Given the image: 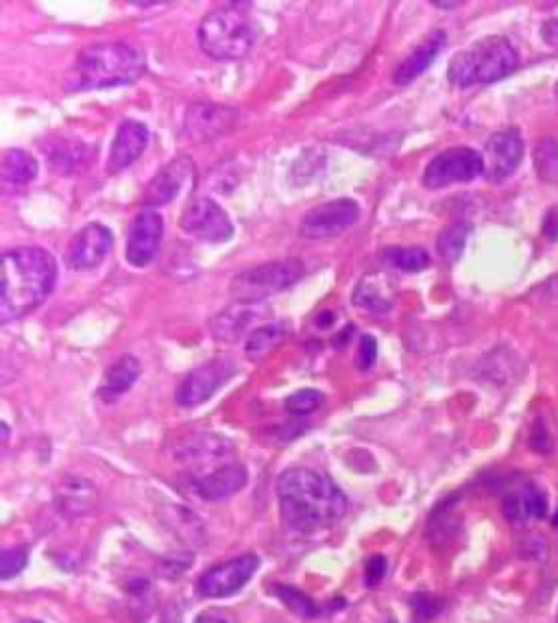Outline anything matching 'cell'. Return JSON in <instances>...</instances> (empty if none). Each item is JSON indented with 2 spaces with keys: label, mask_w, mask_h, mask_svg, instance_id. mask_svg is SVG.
Masks as SVG:
<instances>
[{
  "label": "cell",
  "mask_w": 558,
  "mask_h": 623,
  "mask_svg": "<svg viewBox=\"0 0 558 623\" xmlns=\"http://www.w3.org/2000/svg\"><path fill=\"white\" fill-rule=\"evenodd\" d=\"M229 451H232V445L223 436L194 434L177 447V458L186 464H205L223 460Z\"/></svg>",
  "instance_id": "obj_22"
},
{
  "label": "cell",
  "mask_w": 558,
  "mask_h": 623,
  "mask_svg": "<svg viewBox=\"0 0 558 623\" xmlns=\"http://www.w3.org/2000/svg\"><path fill=\"white\" fill-rule=\"evenodd\" d=\"M360 207L354 199H334L312 207L301 218L299 234L308 240H323L343 234L345 229L356 225Z\"/></svg>",
  "instance_id": "obj_10"
},
{
  "label": "cell",
  "mask_w": 558,
  "mask_h": 623,
  "mask_svg": "<svg viewBox=\"0 0 558 623\" xmlns=\"http://www.w3.org/2000/svg\"><path fill=\"white\" fill-rule=\"evenodd\" d=\"M140 360L136 356H120L103 375V384L99 388V397L105 403H114L125 393H129V388L138 382L140 377Z\"/></svg>",
  "instance_id": "obj_21"
},
{
  "label": "cell",
  "mask_w": 558,
  "mask_h": 623,
  "mask_svg": "<svg viewBox=\"0 0 558 623\" xmlns=\"http://www.w3.org/2000/svg\"><path fill=\"white\" fill-rule=\"evenodd\" d=\"M517 66L519 55L515 46L502 35H489V38L473 42L450 61L447 79L456 88H471V85L495 83L513 75Z\"/></svg>",
  "instance_id": "obj_4"
},
{
  "label": "cell",
  "mask_w": 558,
  "mask_h": 623,
  "mask_svg": "<svg viewBox=\"0 0 558 623\" xmlns=\"http://www.w3.org/2000/svg\"><path fill=\"white\" fill-rule=\"evenodd\" d=\"M194 173V164L190 157L179 155L175 160L168 162L160 173H157L151 181L147 190H144V205L149 207H162L171 203L177 194L184 188V183L190 179V175Z\"/></svg>",
  "instance_id": "obj_18"
},
{
  "label": "cell",
  "mask_w": 558,
  "mask_h": 623,
  "mask_svg": "<svg viewBox=\"0 0 558 623\" xmlns=\"http://www.w3.org/2000/svg\"><path fill=\"white\" fill-rule=\"evenodd\" d=\"M194 623H236V619L229 615L227 610L212 608V610H203V613H199Z\"/></svg>",
  "instance_id": "obj_37"
},
{
  "label": "cell",
  "mask_w": 558,
  "mask_h": 623,
  "mask_svg": "<svg viewBox=\"0 0 558 623\" xmlns=\"http://www.w3.org/2000/svg\"><path fill=\"white\" fill-rule=\"evenodd\" d=\"M27 558L29 556L22 547L7 549V552H3V556H0V578L11 580L14 576H18V573L27 567Z\"/></svg>",
  "instance_id": "obj_33"
},
{
  "label": "cell",
  "mask_w": 558,
  "mask_h": 623,
  "mask_svg": "<svg viewBox=\"0 0 558 623\" xmlns=\"http://www.w3.org/2000/svg\"><path fill=\"white\" fill-rule=\"evenodd\" d=\"M279 515L293 532H317L345 517L349 502L325 473L293 467L277 480Z\"/></svg>",
  "instance_id": "obj_1"
},
{
  "label": "cell",
  "mask_w": 558,
  "mask_h": 623,
  "mask_svg": "<svg viewBox=\"0 0 558 623\" xmlns=\"http://www.w3.org/2000/svg\"><path fill=\"white\" fill-rule=\"evenodd\" d=\"M96 488L81 478H66L59 486L57 493V504L59 510L64 512L66 517L75 519L81 515H88V512L96 506Z\"/></svg>",
  "instance_id": "obj_23"
},
{
  "label": "cell",
  "mask_w": 558,
  "mask_h": 623,
  "mask_svg": "<svg viewBox=\"0 0 558 623\" xmlns=\"http://www.w3.org/2000/svg\"><path fill=\"white\" fill-rule=\"evenodd\" d=\"M179 227L188 236L203 242H227L234 236L232 218L221 205L208 197H199L186 205V210L179 216Z\"/></svg>",
  "instance_id": "obj_9"
},
{
  "label": "cell",
  "mask_w": 558,
  "mask_h": 623,
  "mask_svg": "<svg viewBox=\"0 0 558 623\" xmlns=\"http://www.w3.org/2000/svg\"><path fill=\"white\" fill-rule=\"evenodd\" d=\"M147 144H149V127L144 125V122L133 118L120 122L114 142L109 146L107 173L116 175L120 170L129 168L144 153Z\"/></svg>",
  "instance_id": "obj_16"
},
{
  "label": "cell",
  "mask_w": 558,
  "mask_h": 623,
  "mask_svg": "<svg viewBox=\"0 0 558 623\" xmlns=\"http://www.w3.org/2000/svg\"><path fill=\"white\" fill-rule=\"evenodd\" d=\"M388 571V563L384 556H373L367 560V567H365V582L367 586H378Z\"/></svg>",
  "instance_id": "obj_36"
},
{
  "label": "cell",
  "mask_w": 558,
  "mask_h": 623,
  "mask_svg": "<svg viewBox=\"0 0 558 623\" xmlns=\"http://www.w3.org/2000/svg\"><path fill=\"white\" fill-rule=\"evenodd\" d=\"M537 175L548 181L558 183V144L554 140H543L535 149Z\"/></svg>",
  "instance_id": "obj_29"
},
{
  "label": "cell",
  "mask_w": 558,
  "mask_h": 623,
  "mask_svg": "<svg viewBox=\"0 0 558 623\" xmlns=\"http://www.w3.org/2000/svg\"><path fill=\"white\" fill-rule=\"evenodd\" d=\"M541 38H543L545 44H550V46H556V48H558V18H552V20H545V22H543Z\"/></svg>",
  "instance_id": "obj_38"
},
{
  "label": "cell",
  "mask_w": 558,
  "mask_h": 623,
  "mask_svg": "<svg viewBox=\"0 0 558 623\" xmlns=\"http://www.w3.org/2000/svg\"><path fill=\"white\" fill-rule=\"evenodd\" d=\"M238 366L232 358H214L197 366L192 373L184 377V382L177 388V403L181 408H197L201 403L212 399L232 377L236 375Z\"/></svg>",
  "instance_id": "obj_8"
},
{
  "label": "cell",
  "mask_w": 558,
  "mask_h": 623,
  "mask_svg": "<svg viewBox=\"0 0 558 623\" xmlns=\"http://www.w3.org/2000/svg\"><path fill=\"white\" fill-rule=\"evenodd\" d=\"M0 177H3L5 188H11V190L27 188L29 183L38 177V162H35V157L27 151L11 149L3 157Z\"/></svg>",
  "instance_id": "obj_24"
},
{
  "label": "cell",
  "mask_w": 558,
  "mask_h": 623,
  "mask_svg": "<svg viewBox=\"0 0 558 623\" xmlns=\"http://www.w3.org/2000/svg\"><path fill=\"white\" fill-rule=\"evenodd\" d=\"M236 9L238 5L214 9L199 22V48L216 61L242 59L256 44V24L251 22L245 11Z\"/></svg>",
  "instance_id": "obj_5"
},
{
  "label": "cell",
  "mask_w": 558,
  "mask_h": 623,
  "mask_svg": "<svg viewBox=\"0 0 558 623\" xmlns=\"http://www.w3.org/2000/svg\"><path fill=\"white\" fill-rule=\"evenodd\" d=\"M556 623H558V613H556Z\"/></svg>",
  "instance_id": "obj_42"
},
{
  "label": "cell",
  "mask_w": 558,
  "mask_h": 623,
  "mask_svg": "<svg viewBox=\"0 0 558 623\" xmlns=\"http://www.w3.org/2000/svg\"><path fill=\"white\" fill-rule=\"evenodd\" d=\"M253 316H256V312H253L251 305L238 303L236 308H227L218 316H214L212 323H210V329H212V334L216 340L232 342L247 332L251 321H253Z\"/></svg>",
  "instance_id": "obj_25"
},
{
  "label": "cell",
  "mask_w": 558,
  "mask_h": 623,
  "mask_svg": "<svg viewBox=\"0 0 558 623\" xmlns=\"http://www.w3.org/2000/svg\"><path fill=\"white\" fill-rule=\"evenodd\" d=\"M484 177L489 181H504L511 177L524 160V140L517 129L497 131L484 146Z\"/></svg>",
  "instance_id": "obj_14"
},
{
  "label": "cell",
  "mask_w": 558,
  "mask_h": 623,
  "mask_svg": "<svg viewBox=\"0 0 558 623\" xmlns=\"http://www.w3.org/2000/svg\"><path fill=\"white\" fill-rule=\"evenodd\" d=\"M375 360H378V342H375L373 336H362L356 351V369L369 371L373 369Z\"/></svg>",
  "instance_id": "obj_34"
},
{
  "label": "cell",
  "mask_w": 558,
  "mask_h": 623,
  "mask_svg": "<svg viewBox=\"0 0 558 623\" xmlns=\"http://www.w3.org/2000/svg\"><path fill=\"white\" fill-rule=\"evenodd\" d=\"M484 175V160L478 151L469 146H454L439 153L423 173V186L428 190H441L454 183H467Z\"/></svg>",
  "instance_id": "obj_7"
},
{
  "label": "cell",
  "mask_w": 558,
  "mask_h": 623,
  "mask_svg": "<svg viewBox=\"0 0 558 623\" xmlns=\"http://www.w3.org/2000/svg\"><path fill=\"white\" fill-rule=\"evenodd\" d=\"M247 480L249 473L245 464L227 462L210 473L197 475L192 480V488L205 502H221V499H227L242 491L247 486Z\"/></svg>",
  "instance_id": "obj_17"
},
{
  "label": "cell",
  "mask_w": 558,
  "mask_h": 623,
  "mask_svg": "<svg viewBox=\"0 0 558 623\" xmlns=\"http://www.w3.org/2000/svg\"><path fill=\"white\" fill-rule=\"evenodd\" d=\"M238 112L232 107L214 103H194L184 118V136L190 142H210L232 131Z\"/></svg>",
  "instance_id": "obj_12"
},
{
  "label": "cell",
  "mask_w": 558,
  "mask_h": 623,
  "mask_svg": "<svg viewBox=\"0 0 558 623\" xmlns=\"http://www.w3.org/2000/svg\"><path fill=\"white\" fill-rule=\"evenodd\" d=\"M354 305L362 312H369V314H386L388 310H391V303L380 295L378 288L365 286V284L358 286V290L354 292Z\"/></svg>",
  "instance_id": "obj_32"
},
{
  "label": "cell",
  "mask_w": 558,
  "mask_h": 623,
  "mask_svg": "<svg viewBox=\"0 0 558 623\" xmlns=\"http://www.w3.org/2000/svg\"><path fill=\"white\" fill-rule=\"evenodd\" d=\"M447 44V35L445 31H432L426 40H423L415 51H412L402 64H399V68L395 70L393 75V81L395 85H408L415 81L417 77H421L423 72H426L432 61L441 55L443 46Z\"/></svg>",
  "instance_id": "obj_19"
},
{
  "label": "cell",
  "mask_w": 558,
  "mask_h": 623,
  "mask_svg": "<svg viewBox=\"0 0 558 623\" xmlns=\"http://www.w3.org/2000/svg\"><path fill=\"white\" fill-rule=\"evenodd\" d=\"M412 608H415V613L421 619H428V617L439 615V610L443 608V602L436 600V597H432L428 593H421V595L412 597Z\"/></svg>",
  "instance_id": "obj_35"
},
{
  "label": "cell",
  "mask_w": 558,
  "mask_h": 623,
  "mask_svg": "<svg viewBox=\"0 0 558 623\" xmlns=\"http://www.w3.org/2000/svg\"><path fill=\"white\" fill-rule=\"evenodd\" d=\"M502 512L515 525L543 519L548 515V499H545V493L539 491L537 486H521L504 497Z\"/></svg>",
  "instance_id": "obj_20"
},
{
  "label": "cell",
  "mask_w": 558,
  "mask_h": 623,
  "mask_svg": "<svg viewBox=\"0 0 558 623\" xmlns=\"http://www.w3.org/2000/svg\"><path fill=\"white\" fill-rule=\"evenodd\" d=\"M384 262L404 273H421L430 266V255L419 247H391L384 253Z\"/></svg>",
  "instance_id": "obj_27"
},
{
  "label": "cell",
  "mask_w": 558,
  "mask_h": 623,
  "mask_svg": "<svg viewBox=\"0 0 558 623\" xmlns=\"http://www.w3.org/2000/svg\"><path fill=\"white\" fill-rule=\"evenodd\" d=\"M20 623H42V621H35V619H24V621H20Z\"/></svg>",
  "instance_id": "obj_40"
},
{
  "label": "cell",
  "mask_w": 558,
  "mask_h": 623,
  "mask_svg": "<svg viewBox=\"0 0 558 623\" xmlns=\"http://www.w3.org/2000/svg\"><path fill=\"white\" fill-rule=\"evenodd\" d=\"M147 70V57L127 42H96L83 48L64 77L66 92H92L136 83Z\"/></svg>",
  "instance_id": "obj_3"
},
{
  "label": "cell",
  "mask_w": 558,
  "mask_h": 623,
  "mask_svg": "<svg viewBox=\"0 0 558 623\" xmlns=\"http://www.w3.org/2000/svg\"><path fill=\"white\" fill-rule=\"evenodd\" d=\"M554 525H556V528H558V512H556V515H554Z\"/></svg>",
  "instance_id": "obj_41"
},
{
  "label": "cell",
  "mask_w": 558,
  "mask_h": 623,
  "mask_svg": "<svg viewBox=\"0 0 558 623\" xmlns=\"http://www.w3.org/2000/svg\"><path fill=\"white\" fill-rule=\"evenodd\" d=\"M321 403H323V395L319 393V390L303 388V390H297V393L290 395L284 406L290 414H295V417H306V414H312L314 410H319Z\"/></svg>",
  "instance_id": "obj_31"
},
{
  "label": "cell",
  "mask_w": 558,
  "mask_h": 623,
  "mask_svg": "<svg viewBox=\"0 0 558 623\" xmlns=\"http://www.w3.org/2000/svg\"><path fill=\"white\" fill-rule=\"evenodd\" d=\"M0 321L9 323L38 310L57 284V262L40 247H18L3 255Z\"/></svg>",
  "instance_id": "obj_2"
},
{
  "label": "cell",
  "mask_w": 558,
  "mask_h": 623,
  "mask_svg": "<svg viewBox=\"0 0 558 623\" xmlns=\"http://www.w3.org/2000/svg\"><path fill=\"white\" fill-rule=\"evenodd\" d=\"M275 593H277V600H282L295 615L306 617V619H314L319 615V608L314 606L310 597L293 589V586H275Z\"/></svg>",
  "instance_id": "obj_30"
},
{
  "label": "cell",
  "mask_w": 558,
  "mask_h": 623,
  "mask_svg": "<svg viewBox=\"0 0 558 623\" xmlns=\"http://www.w3.org/2000/svg\"><path fill=\"white\" fill-rule=\"evenodd\" d=\"M306 273V266L299 260H277L253 266L249 271L238 273L229 284V295L234 301L253 305L262 303L277 292L295 286Z\"/></svg>",
  "instance_id": "obj_6"
},
{
  "label": "cell",
  "mask_w": 558,
  "mask_h": 623,
  "mask_svg": "<svg viewBox=\"0 0 558 623\" xmlns=\"http://www.w3.org/2000/svg\"><path fill=\"white\" fill-rule=\"evenodd\" d=\"M469 234H471V225H467V223L447 225L441 231L439 240H436V251H439V255H441L443 260L456 262L460 255H463V251H465V244H467Z\"/></svg>",
  "instance_id": "obj_28"
},
{
  "label": "cell",
  "mask_w": 558,
  "mask_h": 623,
  "mask_svg": "<svg viewBox=\"0 0 558 623\" xmlns=\"http://www.w3.org/2000/svg\"><path fill=\"white\" fill-rule=\"evenodd\" d=\"M434 7H439V9H456V7H460V3H432Z\"/></svg>",
  "instance_id": "obj_39"
},
{
  "label": "cell",
  "mask_w": 558,
  "mask_h": 623,
  "mask_svg": "<svg viewBox=\"0 0 558 623\" xmlns=\"http://www.w3.org/2000/svg\"><path fill=\"white\" fill-rule=\"evenodd\" d=\"M112 247V231L101 223H88L72 238L66 253V262L75 271H94V268H99L107 260V255L112 253Z\"/></svg>",
  "instance_id": "obj_13"
},
{
  "label": "cell",
  "mask_w": 558,
  "mask_h": 623,
  "mask_svg": "<svg viewBox=\"0 0 558 623\" xmlns=\"http://www.w3.org/2000/svg\"><path fill=\"white\" fill-rule=\"evenodd\" d=\"M284 336H286V329L282 323H266V325L258 327L256 332L249 334L245 353L253 362H256V360L264 358L269 351H273L279 342L284 340Z\"/></svg>",
  "instance_id": "obj_26"
},
{
  "label": "cell",
  "mask_w": 558,
  "mask_h": 623,
  "mask_svg": "<svg viewBox=\"0 0 558 623\" xmlns=\"http://www.w3.org/2000/svg\"><path fill=\"white\" fill-rule=\"evenodd\" d=\"M258 567L260 560L253 554L232 558L227 560V563H221L212 567L210 571H205L199 578L197 591L203 597H229L238 593L242 586L253 578V573L258 571Z\"/></svg>",
  "instance_id": "obj_11"
},
{
  "label": "cell",
  "mask_w": 558,
  "mask_h": 623,
  "mask_svg": "<svg viewBox=\"0 0 558 623\" xmlns=\"http://www.w3.org/2000/svg\"><path fill=\"white\" fill-rule=\"evenodd\" d=\"M164 236V221L155 210H144L129 225L127 234V262L136 268L149 266L160 251Z\"/></svg>",
  "instance_id": "obj_15"
}]
</instances>
